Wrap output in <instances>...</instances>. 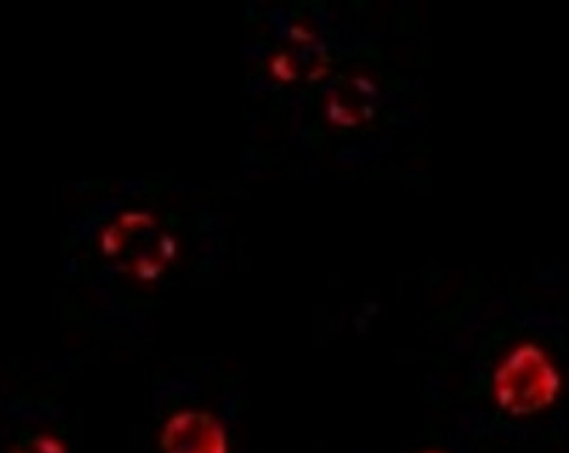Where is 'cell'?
I'll use <instances>...</instances> for the list:
<instances>
[{
  "label": "cell",
  "mask_w": 569,
  "mask_h": 453,
  "mask_svg": "<svg viewBox=\"0 0 569 453\" xmlns=\"http://www.w3.org/2000/svg\"><path fill=\"white\" fill-rule=\"evenodd\" d=\"M560 380L543 351L522 345L507 356L496 374L499 406L515 415L543 410L555 401Z\"/></svg>",
  "instance_id": "cell-1"
},
{
  "label": "cell",
  "mask_w": 569,
  "mask_h": 453,
  "mask_svg": "<svg viewBox=\"0 0 569 453\" xmlns=\"http://www.w3.org/2000/svg\"><path fill=\"white\" fill-rule=\"evenodd\" d=\"M162 446L166 453H228L224 429L203 412H184L169 420Z\"/></svg>",
  "instance_id": "cell-2"
}]
</instances>
